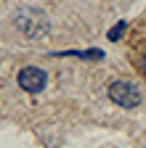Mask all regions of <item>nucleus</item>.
<instances>
[{
  "instance_id": "obj_1",
  "label": "nucleus",
  "mask_w": 146,
  "mask_h": 148,
  "mask_svg": "<svg viewBox=\"0 0 146 148\" xmlns=\"http://www.w3.org/2000/svg\"><path fill=\"white\" fill-rule=\"evenodd\" d=\"M109 98H112L117 106L136 108V106L141 103V92H138L130 82H112V85H109Z\"/></svg>"
},
{
  "instance_id": "obj_2",
  "label": "nucleus",
  "mask_w": 146,
  "mask_h": 148,
  "mask_svg": "<svg viewBox=\"0 0 146 148\" xmlns=\"http://www.w3.org/2000/svg\"><path fill=\"white\" fill-rule=\"evenodd\" d=\"M45 82H48L45 71L37 69V66H24V69L19 71V87L27 90V92H40V90L45 87Z\"/></svg>"
}]
</instances>
